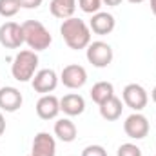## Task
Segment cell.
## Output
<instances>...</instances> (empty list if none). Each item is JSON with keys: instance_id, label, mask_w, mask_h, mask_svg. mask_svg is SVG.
I'll return each instance as SVG.
<instances>
[{"instance_id": "obj_12", "label": "cell", "mask_w": 156, "mask_h": 156, "mask_svg": "<svg viewBox=\"0 0 156 156\" xmlns=\"http://www.w3.org/2000/svg\"><path fill=\"white\" fill-rule=\"evenodd\" d=\"M31 156H56V142L49 133H38L31 145Z\"/></svg>"}, {"instance_id": "obj_17", "label": "cell", "mask_w": 156, "mask_h": 156, "mask_svg": "<svg viewBox=\"0 0 156 156\" xmlns=\"http://www.w3.org/2000/svg\"><path fill=\"white\" fill-rule=\"evenodd\" d=\"M49 11L53 16H56L60 20L71 18L76 11V0H51Z\"/></svg>"}, {"instance_id": "obj_19", "label": "cell", "mask_w": 156, "mask_h": 156, "mask_svg": "<svg viewBox=\"0 0 156 156\" xmlns=\"http://www.w3.org/2000/svg\"><path fill=\"white\" fill-rule=\"evenodd\" d=\"M20 11V2L18 0H0V16L11 18Z\"/></svg>"}, {"instance_id": "obj_3", "label": "cell", "mask_w": 156, "mask_h": 156, "mask_svg": "<svg viewBox=\"0 0 156 156\" xmlns=\"http://www.w3.org/2000/svg\"><path fill=\"white\" fill-rule=\"evenodd\" d=\"M38 69V56L31 49L18 51L13 64H11V75L16 82H29L33 80Z\"/></svg>"}, {"instance_id": "obj_4", "label": "cell", "mask_w": 156, "mask_h": 156, "mask_svg": "<svg viewBox=\"0 0 156 156\" xmlns=\"http://www.w3.org/2000/svg\"><path fill=\"white\" fill-rule=\"evenodd\" d=\"M85 49H87L85 56H87L89 64H93L98 69H104V67H107L113 62V56H115L113 55V47L107 42L96 40V42H91Z\"/></svg>"}, {"instance_id": "obj_28", "label": "cell", "mask_w": 156, "mask_h": 156, "mask_svg": "<svg viewBox=\"0 0 156 156\" xmlns=\"http://www.w3.org/2000/svg\"><path fill=\"white\" fill-rule=\"evenodd\" d=\"M129 2H131V4H142L144 0H129Z\"/></svg>"}, {"instance_id": "obj_5", "label": "cell", "mask_w": 156, "mask_h": 156, "mask_svg": "<svg viewBox=\"0 0 156 156\" xmlns=\"http://www.w3.org/2000/svg\"><path fill=\"white\" fill-rule=\"evenodd\" d=\"M122 98H123V104L133 109L134 113H140L142 109H145L147 102H149V94L147 91L140 85V83H129L123 87V93H122Z\"/></svg>"}, {"instance_id": "obj_1", "label": "cell", "mask_w": 156, "mask_h": 156, "mask_svg": "<svg viewBox=\"0 0 156 156\" xmlns=\"http://www.w3.org/2000/svg\"><path fill=\"white\" fill-rule=\"evenodd\" d=\"M60 35H62L64 42L67 44V47L75 49V51L85 49L91 44V29H89V26L82 18H76V16L62 20Z\"/></svg>"}, {"instance_id": "obj_15", "label": "cell", "mask_w": 156, "mask_h": 156, "mask_svg": "<svg viewBox=\"0 0 156 156\" xmlns=\"http://www.w3.org/2000/svg\"><path fill=\"white\" fill-rule=\"evenodd\" d=\"M76 134H78L76 125H75V122H71L69 118H60V120L55 122V136H56L60 142L71 144V142L76 140Z\"/></svg>"}, {"instance_id": "obj_27", "label": "cell", "mask_w": 156, "mask_h": 156, "mask_svg": "<svg viewBox=\"0 0 156 156\" xmlns=\"http://www.w3.org/2000/svg\"><path fill=\"white\" fill-rule=\"evenodd\" d=\"M151 98H153V102L156 104V87L153 89V91H151Z\"/></svg>"}, {"instance_id": "obj_22", "label": "cell", "mask_w": 156, "mask_h": 156, "mask_svg": "<svg viewBox=\"0 0 156 156\" xmlns=\"http://www.w3.org/2000/svg\"><path fill=\"white\" fill-rule=\"evenodd\" d=\"M82 156H107V151L102 145H87L82 151Z\"/></svg>"}, {"instance_id": "obj_2", "label": "cell", "mask_w": 156, "mask_h": 156, "mask_svg": "<svg viewBox=\"0 0 156 156\" xmlns=\"http://www.w3.org/2000/svg\"><path fill=\"white\" fill-rule=\"evenodd\" d=\"M22 31H24V44H27V47L35 53L45 51L53 42L51 33L38 20H26L22 24Z\"/></svg>"}, {"instance_id": "obj_8", "label": "cell", "mask_w": 156, "mask_h": 156, "mask_svg": "<svg viewBox=\"0 0 156 156\" xmlns=\"http://www.w3.org/2000/svg\"><path fill=\"white\" fill-rule=\"evenodd\" d=\"M60 82L67 87V89H80L85 85L87 82V71L85 67L78 66V64H69L62 69L60 73Z\"/></svg>"}, {"instance_id": "obj_25", "label": "cell", "mask_w": 156, "mask_h": 156, "mask_svg": "<svg viewBox=\"0 0 156 156\" xmlns=\"http://www.w3.org/2000/svg\"><path fill=\"white\" fill-rule=\"evenodd\" d=\"M4 131H5V120H4V115L0 113V136L4 134Z\"/></svg>"}, {"instance_id": "obj_20", "label": "cell", "mask_w": 156, "mask_h": 156, "mask_svg": "<svg viewBox=\"0 0 156 156\" xmlns=\"http://www.w3.org/2000/svg\"><path fill=\"white\" fill-rule=\"evenodd\" d=\"M102 0H78V7L83 11V13H87V15H94V13H98L100 11V7H102Z\"/></svg>"}, {"instance_id": "obj_13", "label": "cell", "mask_w": 156, "mask_h": 156, "mask_svg": "<svg viewBox=\"0 0 156 156\" xmlns=\"http://www.w3.org/2000/svg\"><path fill=\"white\" fill-rule=\"evenodd\" d=\"M115 26H116L115 16H113L111 13H105V11L94 13L93 18H91V22H89V29H91L93 33H96V35H102V37L113 33Z\"/></svg>"}, {"instance_id": "obj_16", "label": "cell", "mask_w": 156, "mask_h": 156, "mask_svg": "<svg viewBox=\"0 0 156 156\" xmlns=\"http://www.w3.org/2000/svg\"><path fill=\"white\" fill-rule=\"evenodd\" d=\"M98 107H100V116L104 118V120H107V122L118 120V118L122 116V111H123V104H122V100L116 98V96L107 98V100H105L104 104H100Z\"/></svg>"}, {"instance_id": "obj_23", "label": "cell", "mask_w": 156, "mask_h": 156, "mask_svg": "<svg viewBox=\"0 0 156 156\" xmlns=\"http://www.w3.org/2000/svg\"><path fill=\"white\" fill-rule=\"evenodd\" d=\"M18 2H20V7H24V9H37L42 5L44 0H18Z\"/></svg>"}, {"instance_id": "obj_6", "label": "cell", "mask_w": 156, "mask_h": 156, "mask_svg": "<svg viewBox=\"0 0 156 156\" xmlns=\"http://www.w3.org/2000/svg\"><path fill=\"white\" fill-rule=\"evenodd\" d=\"M0 44L5 49H18L24 44V31L22 26L16 22H4L0 26Z\"/></svg>"}, {"instance_id": "obj_24", "label": "cell", "mask_w": 156, "mask_h": 156, "mask_svg": "<svg viewBox=\"0 0 156 156\" xmlns=\"http://www.w3.org/2000/svg\"><path fill=\"white\" fill-rule=\"evenodd\" d=\"M105 5H109V7H116V5H120L123 0H102Z\"/></svg>"}, {"instance_id": "obj_18", "label": "cell", "mask_w": 156, "mask_h": 156, "mask_svg": "<svg viewBox=\"0 0 156 156\" xmlns=\"http://www.w3.org/2000/svg\"><path fill=\"white\" fill-rule=\"evenodd\" d=\"M91 98H93V102L94 104H104L107 98H111V96H115V85L111 83V82H96L94 85H93V89H91Z\"/></svg>"}, {"instance_id": "obj_11", "label": "cell", "mask_w": 156, "mask_h": 156, "mask_svg": "<svg viewBox=\"0 0 156 156\" xmlns=\"http://www.w3.org/2000/svg\"><path fill=\"white\" fill-rule=\"evenodd\" d=\"M60 113V100L55 94H42L37 102V115L42 120H55Z\"/></svg>"}, {"instance_id": "obj_10", "label": "cell", "mask_w": 156, "mask_h": 156, "mask_svg": "<svg viewBox=\"0 0 156 156\" xmlns=\"http://www.w3.org/2000/svg\"><path fill=\"white\" fill-rule=\"evenodd\" d=\"M22 93L16 89V87H11V85H5V87H0V109L5 111V113H15L22 107Z\"/></svg>"}, {"instance_id": "obj_14", "label": "cell", "mask_w": 156, "mask_h": 156, "mask_svg": "<svg viewBox=\"0 0 156 156\" xmlns=\"http://www.w3.org/2000/svg\"><path fill=\"white\" fill-rule=\"evenodd\" d=\"M60 111L67 116H78L85 111V100L82 94L71 93L66 94L64 98H60Z\"/></svg>"}, {"instance_id": "obj_7", "label": "cell", "mask_w": 156, "mask_h": 156, "mask_svg": "<svg viewBox=\"0 0 156 156\" xmlns=\"http://www.w3.org/2000/svg\"><path fill=\"white\" fill-rule=\"evenodd\" d=\"M123 131L129 138L133 140H142L149 134V120L142 113H133L125 118L123 122Z\"/></svg>"}, {"instance_id": "obj_29", "label": "cell", "mask_w": 156, "mask_h": 156, "mask_svg": "<svg viewBox=\"0 0 156 156\" xmlns=\"http://www.w3.org/2000/svg\"><path fill=\"white\" fill-rule=\"evenodd\" d=\"M29 156H31V154H29Z\"/></svg>"}, {"instance_id": "obj_26", "label": "cell", "mask_w": 156, "mask_h": 156, "mask_svg": "<svg viewBox=\"0 0 156 156\" xmlns=\"http://www.w3.org/2000/svg\"><path fill=\"white\" fill-rule=\"evenodd\" d=\"M151 11L154 13V16H156V0H151Z\"/></svg>"}, {"instance_id": "obj_21", "label": "cell", "mask_w": 156, "mask_h": 156, "mask_svg": "<svg viewBox=\"0 0 156 156\" xmlns=\"http://www.w3.org/2000/svg\"><path fill=\"white\" fill-rule=\"evenodd\" d=\"M116 156H142V149L134 144H122L116 151Z\"/></svg>"}, {"instance_id": "obj_9", "label": "cell", "mask_w": 156, "mask_h": 156, "mask_svg": "<svg viewBox=\"0 0 156 156\" xmlns=\"http://www.w3.org/2000/svg\"><path fill=\"white\" fill-rule=\"evenodd\" d=\"M58 80L60 78H58V75L53 69H40V71L35 73V76L31 80V85L40 94H51L56 89Z\"/></svg>"}]
</instances>
